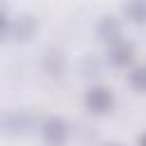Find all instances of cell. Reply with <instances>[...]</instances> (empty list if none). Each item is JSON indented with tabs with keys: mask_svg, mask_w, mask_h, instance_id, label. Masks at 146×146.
<instances>
[{
	"mask_svg": "<svg viewBox=\"0 0 146 146\" xmlns=\"http://www.w3.org/2000/svg\"><path fill=\"white\" fill-rule=\"evenodd\" d=\"M82 105H84V110H87L89 114H94V116H105V114H110V112L114 110L116 96H114V91H112L110 87H105V84H91V87L84 91V96H82Z\"/></svg>",
	"mask_w": 146,
	"mask_h": 146,
	"instance_id": "1",
	"label": "cell"
},
{
	"mask_svg": "<svg viewBox=\"0 0 146 146\" xmlns=\"http://www.w3.org/2000/svg\"><path fill=\"white\" fill-rule=\"evenodd\" d=\"M39 132H41V139L48 146H64L71 137V125L66 123V119L52 114V116H46L41 121Z\"/></svg>",
	"mask_w": 146,
	"mask_h": 146,
	"instance_id": "2",
	"label": "cell"
},
{
	"mask_svg": "<svg viewBox=\"0 0 146 146\" xmlns=\"http://www.w3.org/2000/svg\"><path fill=\"white\" fill-rule=\"evenodd\" d=\"M135 57H137V48L132 41H128L125 36L110 43L107 46V52H105V59L110 66L114 68H130L135 64Z\"/></svg>",
	"mask_w": 146,
	"mask_h": 146,
	"instance_id": "3",
	"label": "cell"
},
{
	"mask_svg": "<svg viewBox=\"0 0 146 146\" xmlns=\"http://www.w3.org/2000/svg\"><path fill=\"white\" fill-rule=\"evenodd\" d=\"M96 36L107 46L123 39V23L116 16H103L98 21V25H96Z\"/></svg>",
	"mask_w": 146,
	"mask_h": 146,
	"instance_id": "4",
	"label": "cell"
},
{
	"mask_svg": "<svg viewBox=\"0 0 146 146\" xmlns=\"http://www.w3.org/2000/svg\"><path fill=\"white\" fill-rule=\"evenodd\" d=\"M41 66H43V73H46L48 78H62V75L66 73L68 59H66V55H64L59 48H50V50H46Z\"/></svg>",
	"mask_w": 146,
	"mask_h": 146,
	"instance_id": "5",
	"label": "cell"
},
{
	"mask_svg": "<svg viewBox=\"0 0 146 146\" xmlns=\"http://www.w3.org/2000/svg\"><path fill=\"white\" fill-rule=\"evenodd\" d=\"M36 30H39L36 18H32L30 14H23L16 21H11V34L9 36H14L16 41H30L36 34Z\"/></svg>",
	"mask_w": 146,
	"mask_h": 146,
	"instance_id": "6",
	"label": "cell"
},
{
	"mask_svg": "<svg viewBox=\"0 0 146 146\" xmlns=\"http://www.w3.org/2000/svg\"><path fill=\"white\" fill-rule=\"evenodd\" d=\"M123 18L132 25H146V0H125L123 7Z\"/></svg>",
	"mask_w": 146,
	"mask_h": 146,
	"instance_id": "7",
	"label": "cell"
},
{
	"mask_svg": "<svg viewBox=\"0 0 146 146\" xmlns=\"http://www.w3.org/2000/svg\"><path fill=\"white\" fill-rule=\"evenodd\" d=\"M128 84L137 94H146V64H132L128 68Z\"/></svg>",
	"mask_w": 146,
	"mask_h": 146,
	"instance_id": "8",
	"label": "cell"
},
{
	"mask_svg": "<svg viewBox=\"0 0 146 146\" xmlns=\"http://www.w3.org/2000/svg\"><path fill=\"white\" fill-rule=\"evenodd\" d=\"M11 34V18L7 16L5 9H0V41H5Z\"/></svg>",
	"mask_w": 146,
	"mask_h": 146,
	"instance_id": "9",
	"label": "cell"
},
{
	"mask_svg": "<svg viewBox=\"0 0 146 146\" xmlns=\"http://www.w3.org/2000/svg\"><path fill=\"white\" fill-rule=\"evenodd\" d=\"M139 146H146V132L141 135V139H139Z\"/></svg>",
	"mask_w": 146,
	"mask_h": 146,
	"instance_id": "10",
	"label": "cell"
}]
</instances>
